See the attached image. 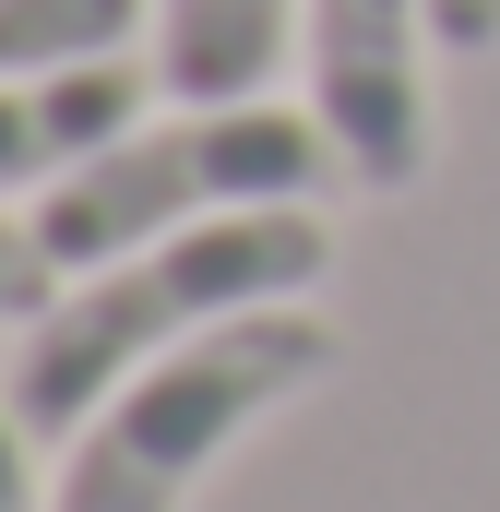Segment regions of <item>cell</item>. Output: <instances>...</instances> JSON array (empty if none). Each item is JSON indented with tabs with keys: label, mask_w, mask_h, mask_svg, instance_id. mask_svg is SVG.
<instances>
[{
	"label": "cell",
	"mask_w": 500,
	"mask_h": 512,
	"mask_svg": "<svg viewBox=\"0 0 500 512\" xmlns=\"http://www.w3.org/2000/svg\"><path fill=\"white\" fill-rule=\"evenodd\" d=\"M334 274V227L322 203H262V215H215V227H179L155 251H120L96 274H72L24 346H12V417L36 441H72L131 370H155L167 346L239 322V310H274V298H310Z\"/></svg>",
	"instance_id": "6da1fadb"
},
{
	"label": "cell",
	"mask_w": 500,
	"mask_h": 512,
	"mask_svg": "<svg viewBox=\"0 0 500 512\" xmlns=\"http://www.w3.org/2000/svg\"><path fill=\"white\" fill-rule=\"evenodd\" d=\"M334 358H346V334L310 298H274V310H239V322L167 346L155 370H131L72 429L48 512H191V489L239 453L262 417H286L298 393L334 382Z\"/></svg>",
	"instance_id": "7a4b0ae2"
},
{
	"label": "cell",
	"mask_w": 500,
	"mask_h": 512,
	"mask_svg": "<svg viewBox=\"0 0 500 512\" xmlns=\"http://www.w3.org/2000/svg\"><path fill=\"white\" fill-rule=\"evenodd\" d=\"M346 191V155L310 108H274V96H215V108H143L120 143L72 155L48 191H36V239L60 274H96L120 251H155L179 227H215V215H262V203H322Z\"/></svg>",
	"instance_id": "3957f363"
},
{
	"label": "cell",
	"mask_w": 500,
	"mask_h": 512,
	"mask_svg": "<svg viewBox=\"0 0 500 512\" xmlns=\"http://www.w3.org/2000/svg\"><path fill=\"white\" fill-rule=\"evenodd\" d=\"M441 12L429 0H310L298 12V108L334 131L346 191L405 203L441 167Z\"/></svg>",
	"instance_id": "277c9868"
},
{
	"label": "cell",
	"mask_w": 500,
	"mask_h": 512,
	"mask_svg": "<svg viewBox=\"0 0 500 512\" xmlns=\"http://www.w3.org/2000/svg\"><path fill=\"white\" fill-rule=\"evenodd\" d=\"M167 84H155V60H72V72H24V84H0V191H48L72 155H96V143H120L143 108H155Z\"/></svg>",
	"instance_id": "5b68a950"
},
{
	"label": "cell",
	"mask_w": 500,
	"mask_h": 512,
	"mask_svg": "<svg viewBox=\"0 0 500 512\" xmlns=\"http://www.w3.org/2000/svg\"><path fill=\"white\" fill-rule=\"evenodd\" d=\"M298 12L310 0H155V84L179 108L262 96L274 60H298Z\"/></svg>",
	"instance_id": "8992f818"
},
{
	"label": "cell",
	"mask_w": 500,
	"mask_h": 512,
	"mask_svg": "<svg viewBox=\"0 0 500 512\" xmlns=\"http://www.w3.org/2000/svg\"><path fill=\"white\" fill-rule=\"evenodd\" d=\"M143 24H155V0H0V84L72 72V60H120Z\"/></svg>",
	"instance_id": "52a82bcc"
},
{
	"label": "cell",
	"mask_w": 500,
	"mask_h": 512,
	"mask_svg": "<svg viewBox=\"0 0 500 512\" xmlns=\"http://www.w3.org/2000/svg\"><path fill=\"white\" fill-rule=\"evenodd\" d=\"M60 286H72V274L48 262V239H36V215H0V322L24 334V322H36V310L60 298Z\"/></svg>",
	"instance_id": "ba28073f"
},
{
	"label": "cell",
	"mask_w": 500,
	"mask_h": 512,
	"mask_svg": "<svg viewBox=\"0 0 500 512\" xmlns=\"http://www.w3.org/2000/svg\"><path fill=\"white\" fill-rule=\"evenodd\" d=\"M0 512H48V489H36V429L12 417V393H0Z\"/></svg>",
	"instance_id": "9c48e42d"
},
{
	"label": "cell",
	"mask_w": 500,
	"mask_h": 512,
	"mask_svg": "<svg viewBox=\"0 0 500 512\" xmlns=\"http://www.w3.org/2000/svg\"><path fill=\"white\" fill-rule=\"evenodd\" d=\"M441 12V60H489L500 48V0H429Z\"/></svg>",
	"instance_id": "30bf717a"
}]
</instances>
